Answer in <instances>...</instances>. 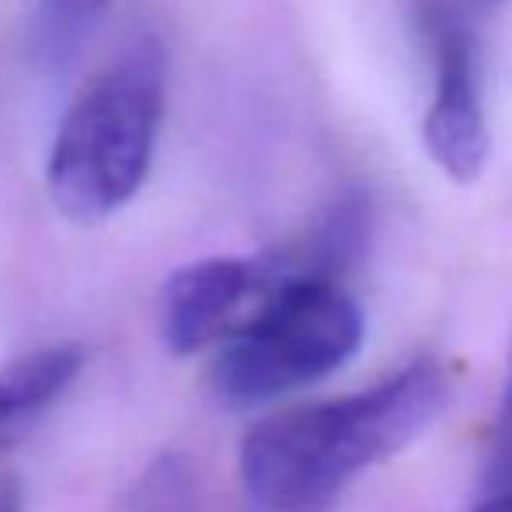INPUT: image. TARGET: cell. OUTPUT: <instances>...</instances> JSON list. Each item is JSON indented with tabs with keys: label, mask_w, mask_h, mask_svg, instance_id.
Wrapping results in <instances>:
<instances>
[{
	"label": "cell",
	"mask_w": 512,
	"mask_h": 512,
	"mask_svg": "<svg viewBox=\"0 0 512 512\" xmlns=\"http://www.w3.org/2000/svg\"><path fill=\"white\" fill-rule=\"evenodd\" d=\"M168 56L136 39L77 95L49 154V192L63 216L98 223L147 182L164 119Z\"/></svg>",
	"instance_id": "obj_2"
},
{
	"label": "cell",
	"mask_w": 512,
	"mask_h": 512,
	"mask_svg": "<svg viewBox=\"0 0 512 512\" xmlns=\"http://www.w3.org/2000/svg\"><path fill=\"white\" fill-rule=\"evenodd\" d=\"M502 0H422L425 7V25H467L474 28L478 18H485L488 11H495Z\"/></svg>",
	"instance_id": "obj_10"
},
{
	"label": "cell",
	"mask_w": 512,
	"mask_h": 512,
	"mask_svg": "<svg viewBox=\"0 0 512 512\" xmlns=\"http://www.w3.org/2000/svg\"><path fill=\"white\" fill-rule=\"evenodd\" d=\"M453 380L443 359H415L359 394L262 418L241 443L244 492L262 512H324L356 474L429 429Z\"/></svg>",
	"instance_id": "obj_1"
},
{
	"label": "cell",
	"mask_w": 512,
	"mask_h": 512,
	"mask_svg": "<svg viewBox=\"0 0 512 512\" xmlns=\"http://www.w3.org/2000/svg\"><path fill=\"white\" fill-rule=\"evenodd\" d=\"M488 492H512V359L499 415L492 425V453H488Z\"/></svg>",
	"instance_id": "obj_9"
},
{
	"label": "cell",
	"mask_w": 512,
	"mask_h": 512,
	"mask_svg": "<svg viewBox=\"0 0 512 512\" xmlns=\"http://www.w3.org/2000/svg\"><path fill=\"white\" fill-rule=\"evenodd\" d=\"M112 0H39V46L49 60H67L98 25Z\"/></svg>",
	"instance_id": "obj_8"
},
{
	"label": "cell",
	"mask_w": 512,
	"mask_h": 512,
	"mask_svg": "<svg viewBox=\"0 0 512 512\" xmlns=\"http://www.w3.org/2000/svg\"><path fill=\"white\" fill-rule=\"evenodd\" d=\"M474 512H512V492H488Z\"/></svg>",
	"instance_id": "obj_12"
},
{
	"label": "cell",
	"mask_w": 512,
	"mask_h": 512,
	"mask_svg": "<svg viewBox=\"0 0 512 512\" xmlns=\"http://www.w3.org/2000/svg\"><path fill=\"white\" fill-rule=\"evenodd\" d=\"M276 283L265 258H203L182 265L161 293V335L175 356H192L227 338L251 300Z\"/></svg>",
	"instance_id": "obj_5"
},
{
	"label": "cell",
	"mask_w": 512,
	"mask_h": 512,
	"mask_svg": "<svg viewBox=\"0 0 512 512\" xmlns=\"http://www.w3.org/2000/svg\"><path fill=\"white\" fill-rule=\"evenodd\" d=\"M0 512H25V485L14 471L0 474Z\"/></svg>",
	"instance_id": "obj_11"
},
{
	"label": "cell",
	"mask_w": 512,
	"mask_h": 512,
	"mask_svg": "<svg viewBox=\"0 0 512 512\" xmlns=\"http://www.w3.org/2000/svg\"><path fill=\"white\" fill-rule=\"evenodd\" d=\"M119 512H199V481L192 460L182 453L150 460L126 488Z\"/></svg>",
	"instance_id": "obj_7"
},
{
	"label": "cell",
	"mask_w": 512,
	"mask_h": 512,
	"mask_svg": "<svg viewBox=\"0 0 512 512\" xmlns=\"http://www.w3.org/2000/svg\"><path fill=\"white\" fill-rule=\"evenodd\" d=\"M366 317L356 300L324 276H283L227 335L213 363V394L230 408L331 377L359 352Z\"/></svg>",
	"instance_id": "obj_3"
},
{
	"label": "cell",
	"mask_w": 512,
	"mask_h": 512,
	"mask_svg": "<svg viewBox=\"0 0 512 512\" xmlns=\"http://www.w3.org/2000/svg\"><path fill=\"white\" fill-rule=\"evenodd\" d=\"M436 49V91L422 122V140L432 164L450 182L471 185L485 171L492 136H488L485 105H481V74L474 28L429 25Z\"/></svg>",
	"instance_id": "obj_4"
},
{
	"label": "cell",
	"mask_w": 512,
	"mask_h": 512,
	"mask_svg": "<svg viewBox=\"0 0 512 512\" xmlns=\"http://www.w3.org/2000/svg\"><path fill=\"white\" fill-rule=\"evenodd\" d=\"M81 370L84 349L77 342L25 352L0 370V457L32 432V425L70 391Z\"/></svg>",
	"instance_id": "obj_6"
}]
</instances>
